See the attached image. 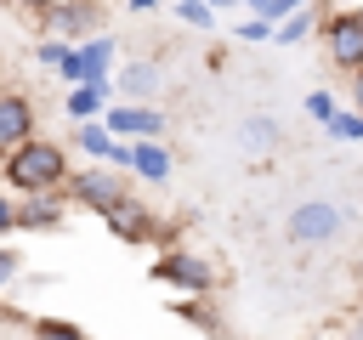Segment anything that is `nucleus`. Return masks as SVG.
Masks as SVG:
<instances>
[{"label": "nucleus", "mask_w": 363, "mask_h": 340, "mask_svg": "<svg viewBox=\"0 0 363 340\" xmlns=\"http://www.w3.org/2000/svg\"><path fill=\"white\" fill-rule=\"evenodd\" d=\"M306 6H318V0H267V17H272V23H284V17L306 11Z\"/></svg>", "instance_id": "bb28decb"}, {"label": "nucleus", "mask_w": 363, "mask_h": 340, "mask_svg": "<svg viewBox=\"0 0 363 340\" xmlns=\"http://www.w3.org/2000/svg\"><path fill=\"white\" fill-rule=\"evenodd\" d=\"M357 278H363V255H357Z\"/></svg>", "instance_id": "473e14b6"}, {"label": "nucleus", "mask_w": 363, "mask_h": 340, "mask_svg": "<svg viewBox=\"0 0 363 340\" xmlns=\"http://www.w3.org/2000/svg\"><path fill=\"white\" fill-rule=\"evenodd\" d=\"M74 142H79V153H85L91 164H113V153H119V136H113L102 119H85V125H74Z\"/></svg>", "instance_id": "2eb2a0df"}, {"label": "nucleus", "mask_w": 363, "mask_h": 340, "mask_svg": "<svg viewBox=\"0 0 363 340\" xmlns=\"http://www.w3.org/2000/svg\"><path fill=\"white\" fill-rule=\"evenodd\" d=\"M79 57H85V74H91V79H108V68H113L119 45H113V34L102 28V34H91V40H79Z\"/></svg>", "instance_id": "f3484780"}, {"label": "nucleus", "mask_w": 363, "mask_h": 340, "mask_svg": "<svg viewBox=\"0 0 363 340\" xmlns=\"http://www.w3.org/2000/svg\"><path fill=\"white\" fill-rule=\"evenodd\" d=\"M6 6H23V11H45L51 0H6Z\"/></svg>", "instance_id": "c756f323"}, {"label": "nucleus", "mask_w": 363, "mask_h": 340, "mask_svg": "<svg viewBox=\"0 0 363 340\" xmlns=\"http://www.w3.org/2000/svg\"><path fill=\"white\" fill-rule=\"evenodd\" d=\"M68 198H74V210L108 221L125 198H136V187H130V170H119V164H85L68 176Z\"/></svg>", "instance_id": "f03ea898"}, {"label": "nucleus", "mask_w": 363, "mask_h": 340, "mask_svg": "<svg viewBox=\"0 0 363 340\" xmlns=\"http://www.w3.org/2000/svg\"><path fill=\"white\" fill-rule=\"evenodd\" d=\"M346 108H357V113H363V68L346 79Z\"/></svg>", "instance_id": "cd10ccee"}, {"label": "nucleus", "mask_w": 363, "mask_h": 340, "mask_svg": "<svg viewBox=\"0 0 363 340\" xmlns=\"http://www.w3.org/2000/svg\"><path fill=\"white\" fill-rule=\"evenodd\" d=\"M301 108H306V119H312V125H329V119L340 113L335 91H323V85H318V91H306V102H301Z\"/></svg>", "instance_id": "aec40b11"}, {"label": "nucleus", "mask_w": 363, "mask_h": 340, "mask_svg": "<svg viewBox=\"0 0 363 340\" xmlns=\"http://www.w3.org/2000/svg\"><path fill=\"white\" fill-rule=\"evenodd\" d=\"M17 232V193L0 181V238H11Z\"/></svg>", "instance_id": "a878e982"}, {"label": "nucleus", "mask_w": 363, "mask_h": 340, "mask_svg": "<svg viewBox=\"0 0 363 340\" xmlns=\"http://www.w3.org/2000/svg\"><path fill=\"white\" fill-rule=\"evenodd\" d=\"M170 170H176V159H170L164 142H130V176L136 181L159 187V181H170Z\"/></svg>", "instance_id": "ddd939ff"}, {"label": "nucleus", "mask_w": 363, "mask_h": 340, "mask_svg": "<svg viewBox=\"0 0 363 340\" xmlns=\"http://www.w3.org/2000/svg\"><path fill=\"white\" fill-rule=\"evenodd\" d=\"M323 130H329L335 142H363V113H357V108H340V113H335Z\"/></svg>", "instance_id": "412c9836"}, {"label": "nucleus", "mask_w": 363, "mask_h": 340, "mask_svg": "<svg viewBox=\"0 0 363 340\" xmlns=\"http://www.w3.org/2000/svg\"><path fill=\"white\" fill-rule=\"evenodd\" d=\"M28 334L34 340H91L74 317H28Z\"/></svg>", "instance_id": "6ab92c4d"}, {"label": "nucleus", "mask_w": 363, "mask_h": 340, "mask_svg": "<svg viewBox=\"0 0 363 340\" xmlns=\"http://www.w3.org/2000/svg\"><path fill=\"white\" fill-rule=\"evenodd\" d=\"M17 278H23V249H17L11 238H0V295H6ZM0 312H6V306H0Z\"/></svg>", "instance_id": "4be33fe9"}, {"label": "nucleus", "mask_w": 363, "mask_h": 340, "mask_svg": "<svg viewBox=\"0 0 363 340\" xmlns=\"http://www.w3.org/2000/svg\"><path fill=\"white\" fill-rule=\"evenodd\" d=\"M272 34H278V23H272V17H244V23L233 28V40H244V45H267Z\"/></svg>", "instance_id": "5701e85b"}, {"label": "nucleus", "mask_w": 363, "mask_h": 340, "mask_svg": "<svg viewBox=\"0 0 363 340\" xmlns=\"http://www.w3.org/2000/svg\"><path fill=\"white\" fill-rule=\"evenodd\" d=\"M125 6H130V11H159L164 0H125Z\"/></svg>", "instance_id": "c85d7f7f"}, {"label": "nucleus", "mask_w": 363, "mask_h": 340, "mask_svg": "<svg viewBox=\"0 0 363 340\" xmlns=\"http://www.w3.org/2000/svg\"><path fill=\"white\" fill-rule=\"evenodd\" d=\"M68 51H74L68 40H51V34H40V40H34V62H40V68H51V74L62 68V57H68Z\"/></svg>", "instance_id": "b1692460"}, {"label": "nucleus", "mask_w": 363, "mask_h": 340, "mask_svg": "<svg viewBox=\"0 0 363 340\" xmlns=\"http://www.w3.org/2000/svg\"><path fill=\"white\" fill-rule=\"evenodd\" d=\"M102 227H108L119 244H153V249H164V244H170V227H164V221H159L142 198H125V204H119Z\"/></svg>", "instance_id": "6e6552de"}, {"label": "nucleus", "mask_w": 363, "mask_h": 340, "mask_svg": "<svg viewBox=\"0 0 363 340\" xmlns=\"http://www.w3.org/2000/svg\"><path fill=\"white\" fill-rule=\"evenodd\" d=\"M346 221H352L346 204H335V198H301V204L284 215V232H289V244L318 249V244H335V238L346 232Z\"/></svg>", "instance_id": "39448f33"}, {"label": "nucleus", "mask_w": 363, "mask_h": 340, "mask_svg": "<svg viewBox=\"0 0 363 340\" xmlns=\"http://www.w3.org/2000/svg\"><path fill=\"white\" fill-rule=\"evenodd\" d=\"M318 45H323L329 68L352 79V74L363 68V6H335V11H323Z\"/></svg>", "instance_id": "20e7f679"}, {"label": "nucleus", "mask_w": 363, "mask_h": 340, "mask_svg": "<svg viewBox=\"0 0 363 340\" xmlns=\"http://www.w3.org/2000/svg\"><path fill=\"white\" fill-rule=\"evenodd\" d=\"M68 210H74L68 187L62 193H28V198H17V232H62Z\"/></svg>", "instance_id": "1a4fd4ad"}, {"label": "nucleus", "mask_w": 363, "mask_h": 340, "mask_svg": "<svg viewBox=\"0 0 363 340\" xmlns=\"http://www.w3.org/2000/svg\"><path fill=\"white\" fill-rule=\"evenodd\" d=\"M0 79H6V68H0ZM0 91H6V85H0Z\"/></svg>", "instance_id": "72a5a7b5"}, {"label": "nucleus", "mask_w": 363, "mask_h": 340, "mask_svg": "<svg viewBox=\"0 0 363 340\" xmlns=\"http://www.w3.org/2000/svg\"><path fill=\"white\" fill-rule=\"evenodd\" d=\"M102 125H108L119 142H164V130H170V119H164L159 102H113V108L102 113Z\"/></svg>", "instance_id": "423d86ee"}, {"label": "nucleus", "mask_w": 363, "mask_h": 340, "mask_svg": "<svg viewBox=\"0 0 363 340\" xmlns=\"http://www.w3.org/2000/svg\"><path fill=\"white\" fill-rule=\"evenodd\" d=\"M0 181H6V147H0Z\"/></svg>", "instance_id": "2f4dec72"}, {"label": "nucleus", "mask_w": 363, "mask_h": 340, "mask_svg": "<svg viewBox=\"0 0 363 340\" xmlns=\"http://www.w3.org/2000/svg\"><path fill=\"white\" fill-rule=\"evenodd\" d=\"M28 136H40V113H34V96L23 91H0V147H23Z\"/></svg>", "instance_id": "9d476101"}, {"label": "nucleus", "mask_w": 363, "mask_h": 340, "mask_svg": "<svg viewBox=\"0 0 363 340\" xmlns=\"http://www.w3.org/2000/svg\"><path fill=\"white\" fill-rule=\"evenodd\" d=\"M68 176H74V164H68V147L57 136H28L23 147L6 153V187L17 198H28V193H62Z\"/></svg>", "instance_id": "f257e3e1"}, {"label": "nucleus", "mask_w": 363, "mask_h": 340, "mask_svg": "<svg viewBox=\"0 0 363 340\" xmlns=\"http://www.w3.org/2000/svg\"><path fill=\"white\" fill-rule=\"evenodd\" d=\"M284 142V130H278V119H267V113H250L244 125H238V147L244 153H272Z\"/></svg>", "instance_id": "dca6fc26"}, {"label": "nucleus", "mask_w": 363, "mask_h": 340, "mask_svg": "<svg viewBox=\"0 0 363 340\" xmlns=\"http://www.w3.org/2000/svg\"><path fill=\"white\" fill-rule=\"evenodd\" d=\"M102 0H51L45 11H40V34H51V40H91V34H102Z\"/></svg>", "instance_id": "0eeeda50"}, {"label": "nucleus", "mask_w": 363, "mask_h": 340, "mask_svg": "<svg viewBox=\"0 0 363 340\" xmlns=\"http://www.w3.org/2000/svg\"><path fill=\"white\" fill-rule=\"evenodd\" d=\"M176 323H187V329H199V334H216L221 329V312L210 306V295H170V306H164Z\"/></svg>", "instance_id": "4468645a"}, {"label": "nucleus", "mask_w": 363, "mask_h": 340, "mask_svg": "<svg viewBox=\"0 0 363 340\" xmlns=\"http://www.w3.org/2000/svg\"><path fill=\"white\" fill-rule=\"evenodd\" d=\"M113 108V79H85V85H74L68 96H62V113L74 119V125H85V119H102Z\"/></svg>", "instance_id": "f8f14e48"}, {"label": "nucleus", "mask_w": 363, "mask_h": 340, "mask_svg": "<svg viewBox=\"0 0 363 340\" xmlns=\"http://www.w3.org/2000/svg\"><path fill=\"white\" fill-rule=\"evenodd\" d=\"M312 28H323L318 6H306V11L284 17V23H278V34H272V45H301V40H312Z\"/></svg>", "instance_id": "a211bd4d"}, {"label": "nucleus", "mask_w": 363, "mask_h": 340, "mask_svg": "<svg viewBox=\"0 0 363 340\" xmlns=\"http://www.w3.org/2000/svg\"><path fill=\"white\" fill-rule=\"evenodd\" d=\"M159 85H164L159 62H153V57H130V62L119 68V79H113V96H119V102H153Z\"/></svg>", "instance_id": "9b49d317"}, {"label": "nucleus", "mask_w": 363, "mask_h": 340, "mask_svg": "<svg viewBox=\"0 0 363 340\" xmlns=\"http://www.w3.org/2000/svg\"><path fill=\"white\" fill-rule=\"evenodd\" d=\"M204 6H216V11H233V6H244V0H204Z\"/></svg>", "instance_id": "7c9ffc66"}, {"label": "nucleus", "mask_w": 363, "mask_h": 340, "mask_svg": "<svg viewBox=\"0 0 363 340\" xmlns=\"http://www.w3.org/2000/svg\"><path fill=\"white\" fill-rule=\"evenodd\" d=\"M147 272H153V283L170 289V295H216V278H221L216 261L199 255V249H187V244H164Z\"/></svg>", "instance_id": "7ed1b4c3"}, {"label": "nucleus", "mask_w": 363, "mask_h": 340, "mask_svg": "<svg viewBox=\"0 0 363 340\" xmlns=\"http://www.w3.org/2000/svg\"><path fill=\"white\" fill-rule=\"evenodd\" d=\"M176 17H182L187 28H210V23H216V6H204V0H176Z\"/></svg>", "instance_id": "393cba45"}]
</instances>
